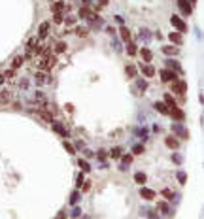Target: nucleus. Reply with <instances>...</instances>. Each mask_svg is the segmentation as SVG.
Returning <instances> with one entry per match:
<instances>
[{"label": "nucleus", "mask_w": 204, "mask_h": 219, "mask_svg": "<svg viewBox=\"0 0 204 219\" xmlns=\"http://www.w3.org/2000/svg\"><path fill=\"white\" fill-rule=\"evenodd\" d=\"M136 53V44H132V42H130V44H129V55H134Z\"/></svg>", "instance_id": "nucleus-32"}, {"label": "nucleus", "mask_w": 204, "mask_h": 219, "mask_svg": "<svg viewBox=\"0 0 204 219\" xmlns=\"http://www.w3.org/2000/svg\"><path fill=\"white\" fill-rule=\"evenodd\" d=\"M76 34L78 36H87V29H76Z\"/></svg>", "instance_id": "nucleus-34"}, {"label": "nucleus", "mask_w": 204, "mask_h": 219, "mask_svg": "<svg viewBox=\"0 0 204 219\" xmlns=\"http://www.w3.org/2000/svg\"><path fill=\"white\" fill-rule=\"evenodd\" d=\"M49 81H51V77H46L44 72H36V83L42 85V83H49Z\"/></svg>", "instance_id": "nucleus-9"}, {"label": "nucleus", "mask_w": 204, "mask_h": 219, "mask_svg": "<svg viewBox=\"0 0 204 219\" xmlns=\"http://www.w3.org/2000/svg\"><path fill=\"white\" fill-rule=\"evenodd\" d=\"M64 149H66L70 155H72V153H76V151H74V145H72V144H68L66 140H64Z\"/></svg>", "instance_id": "nucleus-29"}, {"label": "nucleus", "mask_w": 204, "mask_h": 219, "mask_svg": "<svg viewBox=\"0 0 204 219\" xmlns=\"http://www.w3.org/2000/svg\"><path fill=\"white\" fill-rule=\"evenodd\" d=\"M55 23H62V13H55Z\"/></svg>", "instance_id": "nucleus-37"}, {"label": "nucleus", "mask_w": 204, "mask_h": 219, "mask_svg": "<svg viewBox=\"0 0 204 219\" xmlns=\"http://www.w3.org/2000/svg\"><path fill=\"white\" fill-rule=\"evenodd\" d=\"M98 159H100V161H104V159H106V153H104V151H100V153H98Z\"/></svg>", "instance_id": "nucleus-43"}, {"label": "nucleus", "mask_w": 204, "mask_h": 219, "mask_svg": "<svg viewBox=\"0 0 204 219\" xmlns=\"http://www.w3.org/2000/svg\"><path fill=\"white\" fill-rule=\"evenodd\" d=\"M125 72H127V77H134V76H136V68L132 66V64H129V66H127V70H125Z\"/></svg>", "instance_id": "nucleus-21"}, {"label": "nucleus", "mask_w": 204, "mask_h": 219, "mask_svg": "<svg viewBox=\"0 0 204 219\" xmlns=\"http://www.w3.org/2000/svg\"><path fill=\"white\" fill-rule=\"evenodd\" d=\"M51 10H53L55 13H62V11L66 10V4L62 2V0H59V2H53V4H51Z\"/></svg>", "instance_id": "nucleus-5"}, {"label": "nucleus", "mask_w": 204, "mask_h": 219, "mask_svg": "<svg viewBox=\"0 0 204 219\" xmlns=\"http://www.w3.org/2000/svg\"><path fill=\"white\" fill-rule=\"evenodd\" d=\"M168 114H170L174 119H178V121H184V117H185V114H184L180 108H176V106H172V108L168 110Z\"/></svg>", "instance_id": "nucleus-3"}, {"label": "nucleus", "mask_w": 204, "mask_h": 219, "mask_svg": "<svg viewBox=\"0 0 204 219\" xmlns=\"http://www.w3.org/2000/svg\"><path fill=\"white\" fill-rule=\"evenodd\" d=\"M53 130H57V132L61 134V136H68V130H66L61 123H53Z\"/></svg>", "instance_id": "nucleus-10"}, {"label": "nucleus", "mask_w": 204, "mask_h": 219, "mask_svg": "<svg viewBox=\"0 0 204 219\" xmlns=\"http://www.w3.org/2000/svg\"><path fill=\"white\" fill-rule=\"evenodd\" d=\"M55 51H57V53H64L66 51V44H64V42H59V44L55 45Z\"/></svg>", "instance_id": "nucleus-26"}, {"label": "nucleus", "mask_w": 204, "mask_h": 219, "mask_svg": "<svg viewBox=\"0 0 204 219\" xmlns=\"http://www.w3.org/2000/svg\"><path fill=\"white\" fill-rule=\"evenodd\" d=\"M78 199H80V193H78V191H74V193H72V199H70V202L76 204V202H78Z\"/></svg>", "instance_id": "nucleus-31"}, {"label": "nucleus", "mask_w": 204, "mask_h": 219, "mask_svg": "<svg viewBox=\"0 0 204 219\" xmlns=\"http://www.w3.org/2000/svg\"><path fill=\"white\" fill-rule=\"evenodd\" d=\"M4 81H6V77H4L2 74H0V85H2V83H4Z\"/></svg>", "instance_id": "nucleus-44"}, {"label": "nucleus", "mask_w": 204, "mask_h": 219, "mask_svg": "<svg viewBox=\"0 0 204 219\" xmlns=\"http://www.w3.org/2000/svg\"><path fill=\"white\" fill-rule=\"evenodd\" d=\"M38 114H40V117H42V119H44V121H47V123H51V121H53V115H51V111H46V110H40V111H38Z\"/></svg>", "instance_id": "nucleus-11"}, {"label": "nucleus", "mask_w": 204, "mask_h": 219, "mask_svg": "<svg viewBox=\"0 0 204 219\" xmlns=\"http://www.w3.org/2000/svg\"><path fill=\"white\" fill-rule=\"evenodd\" d=\"M155 110H159L161 111V114H168V108H166V104L165 102H155Z\"/></svg>", "instance_id": "nucleus-15"}, {"label": "nucleus", "mask_w": 204, "mask_h": 219, "mask_svg": "<svg viewBox=\"0 0 204 219\" xmlns=\"http://www.w3.org/2000/svg\"><path fill=\"white\" fill-rule=\"evenodd\" d=\"M80 15H81L83 19H95V13L91 11V10H87V8H83V10L80 11Z\"/></svg>", "instance_id": "nucleus-13"}, {"label": "nucleus", "mask_w": 204, "mask_h": 219, "mask_svg": "<svg viewBox=\"0 0 204 219\" xmlns=\"http://www.w3.org/2000/svg\"><path fill=\"white\" fill-rule=\"evenodd\" d=\"M132 153H134V155H140V153H144V147H142V145H134V149H132Z\"/></svg>", "instance_id": "nucleus-33"}, {"label": "nucleus", "mask_w": 204, "mask_h": 219, "mask_svg": "<svg viewBox=\"0 0 204 219\" xmlns=\"http://www.w3.org/2000/svg\"><path fill=\"white\" fill-rule=\"evenodd\" d=\"M119 30H121V38H123L125 42H129V40H130V32H129V29H127V27H121Z\"/></svg>", "instance_id": "nucleus-17"}, {"label": "nucleus", "mask_w": 204, "mask_h": 219, "mask_svg": "<svg viewBox=\"0 0 204 219\" xmlns=\"http://www.w3.org/2000/svg\"><path fill=\"white\" fill-rule=\"evenodd\" d=\"M23 62H25V57H21V55H19V57H15V59H13V62H11V64H13V68H19L21 64H23Z\"/></svg>", "instance_id": "nucleus-25"}, {"label": "nucleus", "mask_w": 204, "mask_h": 219, "mask_svg": "<svg viewBox=\"0 0 204 219\" xmlns=\"http://www.w3.org/2000/svg\"><path fill=\"white\" fill-rule=\"evenodd\" d=\"M191 2H196V0H191Z\"/></svg>", "instance_id": "nucleus-45"}, {"label": "nucleus", "mask_w": 204, "mask_h": 219, "mask_svg": "<svg viewBox=\"0 0 204 219\" xmlns=\"http://www.w3.org/2000/svg\"><path fill=\"white\" fill-rule=\"evenodd\" d=\"M138 87H140V89H147V83L140 80V81H138Z\"/></svg>", "instance_id": "nucleus-41"}, {"label": "nucleus", "mask_w": 204, "mask_h": 219, "mask_svg": "<svg viewBox=\"0 0 204 219\" xmlns=\"http://www.w3.org/2000/svg\"><path fill=\"white\" fill-rule=\"evenodd\" d=\"M170 42H174V44H181L184 38H181L180 32H170Z\"/></svg>", "instance_id": "nucleus-14"}, {"label": "nucleus", "mask_w": 204, "mask_h": 219, "mask_svg": "<svg viewBox=\"0 0 204 219\" xmlns=\"http://www.w3.org/2000/svg\"><path fill=\"white\" fill-rule=\"evenodd\" d=\"M83 181H85V180H83V176L80 174V176H78V187H81V183H83Z\"/></svg>", "instance_id": "nucleus-42"}, {"label": "nucleus", "mask_w": 204, "mask_h": 219, "mask_svg": "<svg viewBox=\"0 0 204 219\" xmlns=\"http://www.w3.org/2000/svg\"><path fill=\"white\" fill-rule=\"evenodd\" d=\"M144 74H146L147 77H151V76H155V68H153L151 64H147V66H144Z\"/></svg>", "instance_id": "nucleus-19"}, {"label": "nucleus", "mask_w": 204, "mask_h": 219, "mask_svg": "<svg viewBox=\"0 0 204 219\" xmlns=\"http://www.w3.org/2000/svg\"><path fill=\"white\" fill-rule=\"evenodd\" d=\"M140 196H142V199H146V200H151V199H155V193H153L151 189H142L140 191Z\"/></svg>", "instance_id": "nucleus-7"}, {"label": "nucleus", "mask_w": 204, "mask_h": 219, "mask_svg": "<svg viewBox=\"0 0 204 219\" xmlns=\"http://www.w3.org/2000/svg\"><path fill=\"white\" fill-rule=\"evenodd\" d=\"M165 104L166 106H170V108H172V106H176V100H174V98H172V95H165Z\"/></svg>", "instance_id": "nucleus-23"}, {"label": "nucleus", "mask_w": 204, "mask_h": 219, "mask_svg": "<svg viewBox=\"0 0 204 219\" xmlns=\"http://www.w3.org/2000/svg\"><path fill=\"white\" fill-rule=\"evenodd\" d=\"M140 53H142V59H144V61H151V59H153V55H151L149 49H142Z\"/></svg>", "instance_id": "nucleus-24"}, {"label": "nucleus", "mask_w": 204, "mask_h": 219, "mask_svg": "<svg viewBox=\"0 0 204 219\" xmlns=\"http://www.w3.org/2000/svg\"><path fill=\"white\" fill-rule=\"evenodd\" d=\"M163 196H166V199H172V191L165 189V191H163Z\"/></svg>", "instance_id": "nucleus-38"}, {"label": "nucleus", "mask_w": 204, "mask_h": 219, "mask_svg": "<svg viewBox=\"0 0 204 219\" xmlns=\"http://www.w3.org/2000/svg\"><path fill=\"white\" fill-rule=\"evenodd\" d=\"M8 98H10V95H8V93H0V102H6Z\"/></svg>", "instance_id": "nucleus-36"}, {"label": "nucleus", "mask_w": 204, "mask_h": 219, "mask_svg": "<svg viewBox=\"0 0 204 219\" xmlns=\"http://www.w3.org/2000/svg\"><path fill=\"white\" fill-rule=\"evenodd\" d=\"M178 180H180V183H185V180H187V176H185L184 172H180V174H178Z\"/></svg>", "instance_id": "nucleus-35"}, {"label": "nucleus", "mask_w": 204, "mask_h": 219, "mask_svg": "<svg viewBox=\"0 0 204 219\" xmlns=\"http://www.w3.org/2000/svg\"><path fill=\"white\" fill-rule=\"evenodd\" d=\"M161 80H163V81H174L176 74L172 72V70H163V72H161Z\"/></svg>", "instance_id": "nucleus-4"}, {"label": "nucleus", "mask_w": 204, "mask_h": 219, "mask_svg": "<svg viewBox=\"0 0 204 219\" xmlns=\"http://www.w3.org/2000/svg\"><path fill=\"white\" fill-rule=\"evenodd\" d=\"M80 166H81V170H83V172H89V170H91V166H89V162H87V161H80Z\"/></svg>", "instance_id": "nucleus-27"}, {"label": "nucleus", "mask_w": 204, "mask_h": 219, "mask_svg": "<svg viewBox=\"0 0 204 219\" xmlns=\"http://www.w3.org/2000/svg\"><path fill=\"white\" fill-rule=\"evenodd\" d=\"M159 210L163 211L165 215H170V208H168V204H166V202H161V204H159Z\"/></svg>", "instance_id": "nucleus-22"}, {"label": "nucleus", "mask_w": 204, "mask_h": 219, "mask_svg": "<svg viewBox=\"0 0 204 219\" xmlns=\"http://www.w3.org/2000/svg\"><path fill=\"white\" fill-rule=\"evenodd\" d=\"M134 180H136V183H140V185H142V183H146V174H142V172H136L134 174Z\"/></svg>", "instance_id": "nucleus-18"}, {"label": "nucleus", "mask_w": 204, "mask_h": 219, "mask_svg": "<svg viewBox=\"0 0 204 219\" xmlns=\"http://www.w3.org/2000/svg\"><path fill=\"white\" fill-rule=\"evenodd\" d=\"M130 161H132V157H130V155H125V157H123V164H129Z\"/></svg>", "instance_id": "nucleus-39"}, {"label": "nucleus", "mask_w": 204, "mask_h": 219, "mask_svg": "<svg viewBox=\"0 0 204 219\" xmlns=\"http://www.w3.org/2000/svg\"><path fill=\"white\" fill-rule=\"evenodd\" d=\"M40 38H47V34H49V23L46 21V23H42L40 25Z\"/></svg>", "instance_id": "nucleus-8"}, {"label": "nucleus", "mask_w": 204, "mask_h": 219, "mask_svg": "<svg viewBox=\"0 0 204 219\" xmlns=\"http://www.w3.org/2000/svg\"><path fill=\"white\" fill-rule=\"evenodd\" d=\"M163 51L166 55H176V53H178V49H176V47H163Z\"/></svg>", "instance_id": "nucleus-28"}, {"label": "nucleus", "mask_w": 204, "mask_h": 219, "mask_svg": "<svg viewBox=\"0 0 204 219\" xmlns=\"http://www.w3.org/2000/svg\"><path fill=\"white\" fill-rule=\"evenodd\" d=\"M172 91H176V93H180V95H184L185 91H187V83L185 81H172Z\"/></svg>", "instance_id": "nucleus-2"}, {"label": "nucleus", "mask_w": 204, "mask_h": 219, "mask_svg": "<svg viewBox=\"0 0 204 219\" xmlns=\"http://www.w3.org/2000/svg\"><path fill=\"white\" fill-rule=\"evenodd\" d=\"M166 145H168V147H172V149H178L180 142H178L176 138H166Z\"/></svg>", "instance_id": "nucleus-16"}, {"label": "nucleus", "mask_w": 204, "mask_h": 219, "mask_svg": "<svg viewBox=\"0 0 204 219\" xmlns=\"http://www.w3.org/2000/svg\"><path fill=\"white\" fill-rule=\"evenodd\" d=\"M178 6H180V10L185 13V15H191V6H189L187 0H178Z\"/></svg>", "instance_id": "nucleus-6"}, {"label": "nucleus", "mask_w": 204, "mask_h": 219, "mask_svg": "<svg viewBox=\"0 0 204 219\" xmlns=\"http://www.w3.org/2000/svg\"><path fill=\"white\" fill-rule=\"evenodd\" d=\"M170 23H172V25H174L180 32H185V30H187V25H185V23H184V21H181L178 15H172V17H170Z\"/></svg>", "instance_id": "nucleus-1"}, {"label": "nucleus", "mask_w": 204, "mask_h": 219, "mask_svg": "<svg viewBox=\"0 0 204 219\" xmlns=\"http://www.w3.org/2000/svg\"><path fill=\"white\" fill-rule=\"evenodd\" d=\"M46 64H47V68H53L55 64H57V57H55V55H47V57H46Z\"/></svg>", "instance_id": "nucleus-12"}, {"label": "nucleus", "mask_w": 204, "mask_h": 219, "mask_svg": "<svg viewBox=\"0 0 204 219\" xmlns=\"http://www.w3.org/2000/svg\"><path fill=\"white\" fill-rule=\"evenodd\" d=\"M168 68H174V70H180V66L176 64V62H172V61H168Z\"/></svg>", "instance_id": "nucleus-40"}, {"label": "nucleus", "mask_w": 204, "mask_h": 219, "mask_svg": "<svg viewBox=\"0 0 204 219\" xmlns=\"http://www.w3.org/2000/svg\"><path fill=\"white\" fill-rule=\"evenodd\" d=\"M110 155H111V159H119L121 157V147H111Z\"/></svg>", "instance_id": "nucleus-20"}, {"label": "nucleus", "mask_w": 204, "mask_h": 219, "mask_svg": "<svg viewBox=\"0 0 204 219\" xmlns=\"http://www.w3.org/2000/svg\"><path fill=\"white\" fill-rule=\"evenodd\" d=\"M172 130H176V132H178V134H181V136H184V138H187V132H185L184 129H181V127H174Z\"/></svg>", "instance_id": "nucleus-30"}]
</instances>
